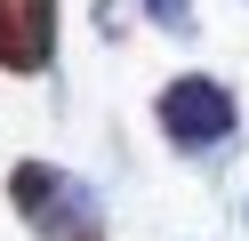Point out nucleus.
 Segmentation results:
<instances>
[{
  "label": "nucleus",
  "mask_w": 249,
  "mask_h": 241,
  "mask_svg": "<svg viewBox=\"0 0 249 241\" xmlns=\"http://www.w3.org/2000/svg\"><path fill=\"white\" fill-rule=\"evenodd\" d=\"M8 209L33 241H105V193L65 161H8Z\"/></svg>",
  "instance_id": "1"
},
{
  "label": "nucleus",
  "mask_w": 249,
  "mask_h": 241,
  "mask_svg": "<svg viewBox=\"0 0 249 241\" xmlns=\"http://www.w3.org/2000/svg\"><path fill=\"white\" fill-rule=\"evenodd\" d=\"M153 129H161V145L177 161H217L241 137V96L217 73H169L153 89Z\"/></svg>",
  "instance_id": "2"
},
{
  "label": "nucleus",
  "mask_w": 249,
  "mask_h": 241,
  "mask_svg": "<svg viewBox=\"0 0 249 241\" xmlns=\"http://www.w3.org/2000/svg\"><path fill=\"white\" fill-rule=\"evenodd\" d=\"M56 32H65V0H0V73L8 80L56 73Z\"/></svg>",
  "instance_id": "3"
},
{
  "label": "nucleus",
  "mask_w": 249,
  "mask_h": 241,
  "mask_svg": "<svg viewBox=\"0 0 249 241\" xmlns=\"http://www.w3.org/2000/svg\"><path fill=\"white\" fill-rule=\"evenodd\" d=\"M137 16H145L161 40H193V32H201V8H193V0H137Z\"/></svg>",
  "instance_id": "4"
},
{
  "label": "nucleus",
  "mask_w": 249,
  "mask_h": 241,
  "mask_svg": "<svg viewBox=\"0 0 249 241\" xmlns=\"http://www.w3.org/2000/svg\"><path fill=\"white\" fill-rule=\"evenodd\" d=\"M241 217H249V209H241Z\"/></svg>",
  "instance_id": "5"
}]
</instances>
